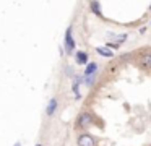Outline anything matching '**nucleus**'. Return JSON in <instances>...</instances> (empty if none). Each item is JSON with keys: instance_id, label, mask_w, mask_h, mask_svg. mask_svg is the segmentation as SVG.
<instances>
[{"instance_id": "14", "label": "nucleus", "mask_w": 151, "mask_h": 146, "mask_svg": "<svg viewBox=\"0 0 151 146\" xmlns=\"http://www.w3.org/2000/svg\"><path fill=\"white\" fill-rule=\"evenodd\" d=\"M13 146H21V143H20V141H17V143H15Z\"/></svg>"}, {"instance_id": "15", "label": "nucleus", "mask_w": 151, "mask_h": 146, "mask_svg": "<svg viewBox=\"0 0 151 146\" xmlns=\"http://www.w3.org/2000/svg\"><path fill=\"white\" fill-rule=\"evenodd\" d=\"M36 146H42V145H41V143H37V145H36Z\"/></svg>"}, {"instance_id": "3", "label": "nucleus", "mask_w": 151, "mask_h": 146, "mask_svg": "<svg viewBox=\"0 0 151 146\" xmlns=\"http://www.w3.org/2000/svg\"><path fill=\"white\" fill-rule=\"evenodd\" d=\"M91 120H93V115H91V114H88V112H85V114H81V115H78L76 125H78L80 128H86V127L91 123Z\"/></svg>"}, {"instance_id": "8", "label": "nucleus", "mask_w": 151, "mask_h": 146, "mask_svg": "<svg viewBox=\"0 0 151 146\" xmlns=\"http://www.w3.org/2000/svg\"><path fill=\"white\" fill-rule=\"evenodd\" d=\"M81 80H83V76H75L73 78V84H72V88H73V93H75V96L76 97H80V83H81Z\"/></svg>"}, {"instance_id": "13", "label": "nucleus", "mask_w": 151, "mask_h": 146, "mask_svg": "<svg viewBox=\"0 0 151 146\" xmlns=\"http://www.w3.org/2000/svg\"><path fill=\"white\" fill-rule=\"evenodd\" d=\"M106 47H107V49H119L120 45L115 44V42H107V45H106Z\"/></svg>"}, {"instance_id": "6", "label": "nucleus", "mask_w": 151, "mask_h": 146, "mask_svg": "<svg viewBox=\"0 0 151 146\" xmlns=\"http://www.w3.org/2000/svg\"><path fill=\"white\" fill-rule=\"evenodd\" d=\"M96 70H98V63H96V62H91V63H89L88 62V65H86V68H85V76L96 75Z\"/></svg>"}, {"instance_id": "16", "label": "nucleus", "mask_w": 151, "mask_h": 146, "mask_svg": "<svg viewBox=\"0 0 151 146\" xmlns=\"http://www.w3.org/2000/svg\"><path fill=\"white\" fill-rule=\"evenodd\" d=\"M150 8H151V5H150Z\"/></svg>"}, {"instance_id": "12", "label": "nucleus", "mask_w": 151, "mask_h": 146, "mask_svg": "<svg viewBox=\"0 0 151 146\" xmlns=\"http://www.w3.org/2000/svg\"><path fill=\"white\" fill-rule=\"evenodd\" d=\"M94 80H96V75H91V76H85V83H86V86H91V84L94 83Z\"/></svg>"}, {"instance_id": "1", "label": "nucleus", "mask_w": 151, "mask_h": 146, "mask_svg": "<svg viewBox=\"0 0 151 146\" xmlns=\"http://www.w3.org/2000/svg\"><path fill=\"white\" fill-rule=\"evenodd\" d=\"M63 44H65V50L68 54H72L75 50V41H73V36H72V26H68L65 31V37H63Z\"/></svg>"}, {"instance_id": "5", "label": "nucleus", "mask_w": 151, "mask_h": 146, "mask_svg": "<svg viewBox=\"0 0 151 146\" xmlns=\"http://www.w3.org/2000/svg\"><path fill=\"white\" fill-rule=\"evenodd\" d=\"M96 52H98L99 55H102V57H114V50H111V49H107L106 45H99V47H96Z\"/></svg>"}, {"instance_id": "9", "label": "nucleus", "mask_w": 151, "mask_h": 146, "mask_svg": "<svg viewBox=\"0 0 151 146\" xmlns=\"http://www.w3.org/2000/svg\"><path fill=\"white\" fill-rule=\"evenodd\" d=\"M140 63L143 65L145 68H151V52L141 55V57H140Z\"/></svg>"}, {"instance_id": "10", "label": "nucleus", "mask_w": 151, "mask_h": 146, "mask_svg": "<svg viewBox=\"0 0 151 146\" xmlns=\"http://www.w3.org/2000/svg\"><path fill=\"white\" fill-rule=\"evenodd\" d=\"M89 8L93 10V13H94V15H101V3L99 2H91L89 3Z\"/></svg>"}, {"instance_id": "11", "label": "nucleus", "mask_w": 151, "mask_h": 146, "mask_svg": "<svg viewBox=\"0 0 151 146\" xmlns=\"http://www.w3.org/2000/svg\"><path fill=\"white\" fill-rule=\"evenodd\" d=\"M125 41H127V34H119L117 37H115V44H119V45L124 44Z\"/></svg>"}, {"instance_id": "7", "label": "nucleus", "mask_w": 151, "mask_h": 146, "mask_svg": "<svg viewBox=\"0 0 151 146\" xmlns=\"http://www.w3.org/2000/svg\"><path fill=\"white\" fill-rule=\"evenodd\" d=\"M55 110H57V99H50V101H49V104H47L46 114H47L49 117H52L54 114H55Z\"/></svg>"}, {"instance_id": "4", "label": "nucleus", "mask_w": 151, "mask_h": 146, "mask_svg": "<svg viewBox=\"0 0 151 146\" xmlns=\"http://www.w3.org/2000/svg\"><path fill=\"white\" fill-rule=\"evenodd\" d=\"M75 58H76V63L78 65H88V54H86V52L78 50L75 54Z\"/></svg>"}, {"instance_id": "2", "label": "nucleus", "mask_w": 151, "mask_h": 146, "mask_svg": "<svg viewBox=\"0 0 151 146\" xmlns=\"http://www.w3.org/2000/svg\"><path fill=\"white\" fill-rule=\"evenodd\" d=\"M76 143H78V146H96L94 138H93L91 135H88V133H83V135H80L78 140H76Z\"/></svg>"}]
</instances>
